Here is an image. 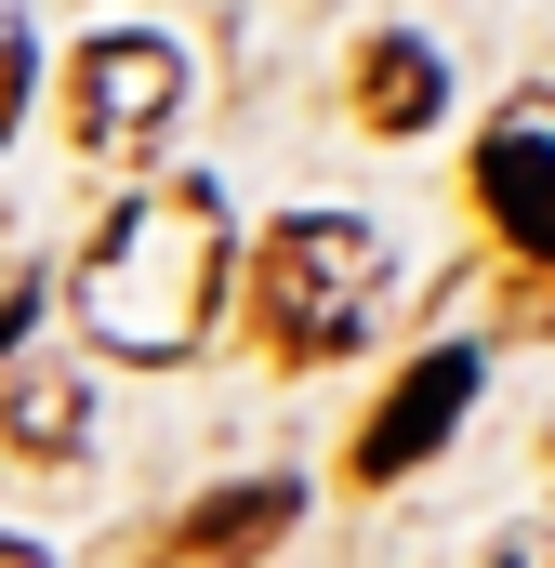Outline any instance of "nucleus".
<instances>
[{
    "label": "nucleus",
    "mask_w": 555,
    "mask_h": 568,
    "mask_svg": "<svg viewBox=\"0 0 555 568\" xmlns=\"http://www.w3.org/2000/svg\"><path fill=\"white\" fill-rule=\"evenodd\" d=\"M357 120H371V133H423V120H436V53H423L411 27H384V40L357 53Z\"/></svg>",
    "instance_id": "nucleus-6"
},
{
    "label": "nucleus",
    "mask_w": 555,
    "mask_h": 568,
    "mask_svg": "<svg viewBox=\"0 0 555 568\" xmlns=\"http://www.w3.org/2000/svg\"><path fill=\"white\" fill-rule=\"evenodd\" d=\"M384 239L357 225V212H291L265 252H252V331H265L278 371H317V357H344L371 317H384Z\"/></svg>",
    "instance_id": "nucleus-2"
},
{
    "label": "nucleus",
    "mask_w": 555,
    "mask_h": 568,
    "mask_svg": "<svg viewBox=\"0 0 555 568\" xmlns=\"http://www.w3.org/2000/svg\"><path fill=\"white\" fill-rule=\"evenodd\" d=\"M0 424H13V449H27V463H53V449H80V424H93V410H80V384H67V371H27V384L0 397Z\"/></svg>",
    "instance_id": "nucleus-8"
},
{
    "label": "nucleus",
    "mask_w": 555,
    "mask_h": 568,
    "mask_svg": "<svg viewBox=\"0 0 555 568\" xmlns=\"http://www.w3.org/2000/svg\"><path fill=\"white\" fill-rule=\"evenodd\" d=\"M185 120V53L172 40H80V67H67V133L80 159H159Z\"/></svg>",
    "instance_id": "nucleus-3"
},
{
    "label": "nucleus",
    "mask_w": 555,
    "mask_h": 568,
    "mask_svg": "<svg viewBox=\"0 0 555 568\" xmlns=\"http://www.w3.org/2000/svg\"><path fill=\"white\" fill-rule=\"evenodd\" d=\"M212 291H225V212H212V185H145L80 252L67 304H80V331L107 357H185L199 317H212Z\"/></svg>",
    "instance_id": "nucleus-1"
},
{
    "label": "nucleus",
    "mask_w": 555,
    "mask_h": 568,
    "mask_svg": "<svg viewBox=\"0 0 555 568\" xmlns=\"http://www.w3.org/2000/svg\"><path fill=\"white\" fill-rule=\"evenodd\" d=\"M0 568H27V556H0Z\"/></svg>",
    "instance_id": "nucleus-11"
},
{
    "label": "nucleus",
    "mask_w": 555,
    "mask_h": 568,
    "mask_svg": "<svg viewBox=\"0 0 555 568\" xmlns=\"http://www.w3.org/2000/svg\"><path fill=\"white\" fill-rule=\"evenodd\" d=\"M291 503H304L291 476H252V489H212V503H199V529H185V556H252L265 529H291Z\"/></svg>",
    "instance_id": "nucleus-7"
},
{
    "label": "nucleus",
    "mask_w": 555,
    "mask_h": 568,
    "mask_svg": "<svg viewBox=\"0 0 555 568\" xmlns=\"http://www.w3.org/2000/svg\"><path fill=\"white\" fill-rule=\"evenodd\" d=\"M476 199H490V225H503L516 252H543V265H555V133L503 120V133L476 145Z\"/></svg>",
    "instance_id": "nucleus-5"
},
{
    "label": "nucleus",
    "mask_w": 555,
    "mask_h": 568,
    "mask_svg": "<svg viewBox=\"0 0 555 568\" xmlns=\"http://www.w3.org/2000/svg\"><path fill=\"white\" fill-rule=\"evenodd\" d=\"M13 331H27V291H0V344H13Z\"/></svg>",
    "instance_id": "nucleus-10"
},
{
    "label": "nucleus",
    "mask_w": 555,
    "mask_h": 568,
    "mask_svg": "<svg viewBox=\"0 0 555 568\" xmlns=\"http://www.w3.org/2000/svg\"><path fill=\"white\" fill-rule=\"evenodd\" d=\"M463 397H476V344H436V357H411V384L371 410V436H357V476L384 489V476H411V463H436L450 449V424H463Z\"/></svg>",
    "instance_id": "nucleus-4"
},
{
    "label": "nucleus",
    "mask_w": 555,
    "mask_h": 568,
    "mask_svg": "<svg viewBox=\"0 0 555 568\" xmlns=\"http://www.w3.org/2000/svg\"><path fill=\"white\" fill-rule=\"evenodd\" d=\"M13 106H27V13H0V133H13Z\"/></svg>",
    "instance_id": "nucleus-9"
}]
</instances>
